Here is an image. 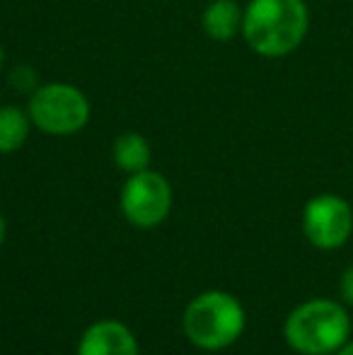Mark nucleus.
Instances as JSON below:
<instances>
[{"mask_svg": "<svg viewBox=\"0 0 353 355\" xmlns=\"http://www.w3.org/2000/svg\"><path fill=\"white\" fill-rule=\"evenodd\" d=\"M334 355H353V341H349V343H344V346L339 348Z\"/></svg>", "mask_w": 353, "mask_h": 355, "instance_id": "12", "label": "nucleus"}, {"mask_svg": "<svg viewBox=\"0 0 353 355\" xmlns=\"http://www.w3.org/2000/svg\"><path fill=\"white\" fill-rule=\"evenodd\" d=\"M121 211L128 223L141 230L162 225L172 211L170 182L155 169L128 174L121 189Z\"/></svg>", "mask_w": 353, "mask_h": 355, "instance_id": "5", "label": "nucleus"}, {"mask_svg": "<svg viewBox=\"0 0 353 355\" xmlns=\"http://www.w3.org/2000/svg\"><path fill=\"white\" fill-rule=\"evenodd\" d=\"M302 232L322 252L341 249L353 234V208L336 193H320L302 208Z\"/></svg>", "mask_w": 353, "mask_h": 355, "instance_id": "6", "label": "nucleus"}, {"mask_svg": "<svg viewBox=\"0 0 353 355\" xmlns=\"http://www.w3.org/2000/svg\"><path fill=\"white\" fill-rule=\"evenodd\" d=\"M245 307L223 290H211L193 297L184 309L182 327L187 338L203 351L230 348L245 331Z\"/></svg>", "mask_w": 353, "mask_h": 355, "instance_id": "3", "label": "nucleus"}, {"mask_svg": "<svg viewBox=\"0 0 353 355\" xmlns=\"http://www.w3.org/2000/svg\"><path fill=\"white\" fill-rule=\"evenodd\" d=\"M3 239H5V218L0 213V244H3Z\"/></svg>", "mask_w": 353, "mask_h": 355, "instance_id": "13", "label": "nucleus"}, {"mask_svg": "<svg viewBox=\"0 0 353 355\" xmlns=\"http://www.w3.org/2000/svg\"><path fill=\"white\" fill-rule=\"evenodd\" d=\"M32 119L27 109H19L15 104L0 107V155H12L27 143L32 131Z\"/></svg>", "mask_w": 353, "mask_h": 355, "instance_id": "10", "label": "nucleus"}, {"mask_svg": "<svg viewBox=\"0 0 353 355\" xmlns=\"http://www.w3.org/2000/svg\"><path fill=\"white\" fill-rule=\"evenodd\" d=\"M242 17L245 10L237 5V0H213L201 15V29L208 39L225 44L242 34Z\"/></svg>", "mask_w": 353, "mask_h": 355, "instance_id": "8", "label": "nucleus"}, {"mask_svg": "<svg viewBox=\"0 0 353 355\" xmlns=\"http://www.w3.org/2000/svg\"><path fill=\"white\" fill-rule=\"evenodd\" d=\"M3 66H5V49H3V44H0V71H3Z\"/></svg>", "mask_w": 353, "mask_h": 355, "instance_id": "14", "label": "nucleus"}, {"mask_svg": "<svg viewBox=\"0 0 353 355\" xmlns=\"http://www.w3.org/2000/svg\"><path fill=\"white\" fill-rule=\"evenodd\" d=\"M27 114L42 133L66 138L76 136L87 126L92 107L87 94L76 85L46 83L29 94Z\"/></svg>", "mask_w": 353, "mask_h": 355, "instance_id": "4", "label": "nucleus"}, {"mask_svg": "<svg viewBox=\"0 0 353 355\" xmlns=\"http://www.w3.org/2000/svg\"><path fill=\"white\" fill-rule=\"evenodd\" d=\"M307 27L305 0H250L242 17V39L257 56L283 58L305 42Z\"/></svg>", "mask_w": 353, "mask_h": 355, "instance_id": "1", "label": "nucleus"}, {"mask_svg": "<svg viewBox=\"0 0 353 355\" xmlns=\"http://www.w3.org/2000/svg\"><path fill=\"white\" fill-rule=\"evenodd\" d=\"M339 288H341V300H344L346 304H351V307H353V263H351L349 268H346L344 273H341Z\"/></svg>", "mask_w": 353, "mask_h": 355, "instance_id": "11", "label": "nucleus"}, {"mask_svg": "<svg viewBox=\"0 0 353 355\" xmlns=\"http://www.w3.org/2000/svg\"><path fill=\"white\" fill-rule=\"evenodd\" d=\"M150 157H153L150 143H148L146 136L138 131L121 133L112 145V159L117 162V167L126 174H136V172H143V169H150Z\"/></svg>", "mask_w": 353, "mask_h": 355, "instance_id": "9", "label": "nucleus"}, {"mask_svg": "<svg viewBox=\"0 0 353 355\" xmlns=\"http://www.w3.org/2000/svg\"><path fill=\"white\" fill-rule=\"evenodd\" d=\"M283 336L300 355H334L351 341V317L344 304L329 297L307 300L288 314Z\"/></svg>", "mask_w": 353, "mask_h": 355, "instance_id": "2", "label": "nucleus"}, {"mask_svg": "<svg viewBox=\"0 0 353 355\" xmlns=\"http://www.w3.org/2000/svg\"><path fill=\"white\" fill-rule=\"evenodd\" d=\"M76 355H138V341L126 324L104 319L83 334Z\"/></svg>", "mask_w": 353, "mask_h": 355, "instance_id": "7", "label": "nucleus"}]
</instances>
